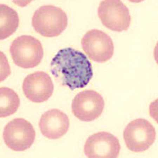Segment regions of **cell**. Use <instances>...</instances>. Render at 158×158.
<instances>
[{"label":"cell","instance_id":"obj_1","mask_svg":"<svg viewBox=\"0 0 158 158\" xmlns=\"http://www.w3.org/2000/svg\"><path fill=\"white\" fill-rule=\"evenodd\" d=\"M50 71L58 82L71 90L85 88L93 76L92 65L86 56L70 47L58 51L51 62Z\"/></svg>","mask_w":158,"mask_h":158},{"label":"cell","instance_id":"obj_2","mask_svg":"<svg viewBox=\"0 0 158 158\" xmlns=\"http://www.w3.org/2000/svg\"><path fill=\"white\" fill-rule=\"evenodd\" d=\"M68 24L65 12L52 5L40 6L35 11L32 18V25L35 31L45 37L58 36L65 30Z\"/></svg>","mask_w":158,"mask_h":158},{"label":"cell","instance_id":"obj_3","mask_svg":"<svg viewBox=\"0 0 158 158\" xmlns=\"http://www.w3.org/2000/svg\"><path fill=\"white\" fill-rule=\"evenodd\" d=\"M10 52L15 64L27 69L37 67L44 55L41 43L30 35L16 38L10 46Z\"/></svg>","mask_w":158,"mask_h":158},{"label":"cell","instance_id":"obj_4","mask_svg":"<svg viewBox=\"0 0 158 158\" xmlns=\"http://www.w3.org/2000/svg\"><path fill=\"white\" fill-rule=\"evenodd\" d=\"M156 130L151 123L143 118L134 120L128 124L123 134L128 148L135 152L146 151L156 139Z\"/></svg>","mask_w":158,"mask_h":158},{"label":"cell","instance_id":"obj_5","mask_svg":"<svg viewBox=\"0 0 158 158\" xmlns=\"http://www.w3.org/2000/svg\"><path fill=\"white\" fill-rule=\"evenodd\" d=\"M35 137L34 127L24 118L14 119L4 128L3 137L5 143L14 151L23 152L29 149L34 143Z\"/></svg>","mask_w":158,"mask_h":158},{"label":"cell","instance_id":"obj_6","mask_svg":"<svg viewBox=\"0 0 158 158\" xmlns=\"http://www.w3.org/2000/svg\"><path fill=\"white\" fill-rule=\"evenodd\" d=\"M81 45L89 58L95 62L104 63L113 56L114 47L113 40L101 30H89L84 35Z\"/></svg>","mask_w":158,"mask_h":158},{"label":"cell","instance_id":"obj_7","mask_svg":"<svg viewBox=\"0 0 158 158\" xmlns=\"http://www.w3.org/2000/svg\"><path fill=\"white\" fill-rule=\"evenodd\" d=\"M98 15L104 26L114 31H127L131 24L129 10L120 1L101 2L98 7Z\"/></svg>","mask_w":158,"mask_h":158},{"label":"cell","instance_id":"obj_8","mask_svg":"<svg viewBox=\"0 0 158 158\" xmlns=\"http://www.w3.org/2000/svg\"><path fill=\"white\" fill-rule=\"evenodd\" d=\"M105 106L103 97L95 91L86 90L81 92L73 99L71 105L73 114L84 122H91L99 118Z\"/></svg>","mask_w":158,"mask_h":158},{"label":"cell","instance_id":"obj_9","mask_svg":"<svg viewBox=\"0 0 158 158\" xmlns=\"http://www.w3.org/2000/svg\"><path fill=\"white\" fill-rule=\"evenodd\" d=\"M121 148L116 137L109 132L101 131L88 137L84 151L88 158H117Z\"/></svg>","mask_w":158,"mask_h":158},{"label":"cell","instance_id":"obj_10","mask_svg":"<svg viewBox=\"0 0 158 158\" xmlns=\"http://www.w3.org/2000/svg\"><path fill=\"white\" fill-rule=\"evenodd\" d=\"M26 97L33 102L40 103L52 95L54 85L50 76L42 71L30 74L24 79L22 86Z\"/></svg>","mask_w":158,"mask_h":158},{"label":"cell","instance_id":"obj_11","mask_svg":"<svg viewBox=\"0 0 158 158\" xmlns=\"http://www.w3.org/2000/svg\"><path fill=\"white\" fill-rule=\"evenodd\" d=\"M41 132L49 139H59L68 131L70 126L68 117L64 112L53 109L45 112L39 123Z\"/></svg>","mask_w":158,"mask_h":158},{"label":"cell","instance_id":"obj_12","mask_svg":"<svg viewBox=\"0 0 158 158\" xmlns=\"http://www.w3.org/2000/svg\"><path fill=\"white\" fill-rule=\"evenodd\" d=\"M1 40L11 36L16 31L19 24V18L17 12L6 4H1Z\"/></svg>","mask_w":158,"mask_h":158},{"label":"cell","instance_id":"obj_13","mask_svg":"<svg viewBox=\"0 0 158 158\" xmlns=\"http://www.w3.org/2000/svg\"><path fill=\"white\" fill-rule=\"evenodd\" d=\"M1 118H5L14 114L18 109L20 100L18 95L11 89L1 87Z\"/></svg>","mask_w":158,"mask_h":158}]
</instances>
